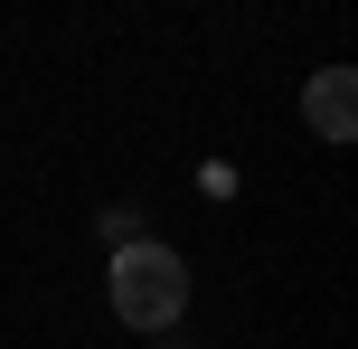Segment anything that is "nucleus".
Instances as JSON below:
<instances>
[{
	"mask_svg": "<svg viewBox=\"0 0 358 349\" xmlns=\"http://www.w3.org/2000/svg\"><path fill=\"white\" fill-rule=\"evenodd\" d=\"M104 302H113L123 331H170V321L189 312V264H179L170 245L132 236L123 255H113V274H104Z\"/></svg>",
	"mask_w": 358,
	"mask_h": 349,
	"instance_id": "obj_1",
	"label": "nucleus"
},
{
	"mask_svg": "<svg viewBox=\"0 0 358 349\" xmlns=\"http://www.w3.org/2000/svg\"><path fill=\"white\" fill-rule=\"evenodd\" d=\"M302 113H311L321 142H349V132H358V76H349V66H321V76L302 85Z\"/></svg>",
	"mask_w": 358,
	"mask_h": 349,
	"instance_id": "obj_2",
	"label": "nucleus"
}]
</instances>
